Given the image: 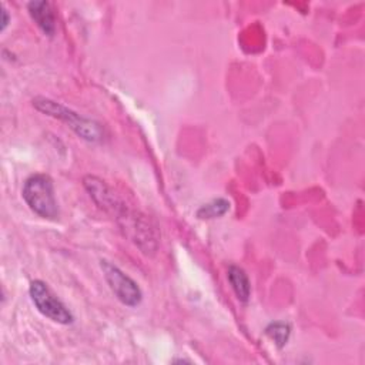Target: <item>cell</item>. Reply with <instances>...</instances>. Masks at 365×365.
<instances>
[{
  "instance_id": "obj_1",
  "label": "cell",
  "mask_w": 365,
  "mask_h": 365,
  "mask_svg": "<svg viewBox=\"0 0 365 365\" xmlns=\"http://www.w3.org/2000/svg\"><path fill=\"white\" fill-rule=\"evenodd\" d=\"M33 107L43 114H47L50 117L61 120L63 123L67 124V127H70L83 140L97 143L103 138V130L98 123H96L94 120H90L84 115H80L78 113L73 111L71 108H68L51 98L36 97V98H33Z\"/></svg>"
},
{
  "instance_id": "obj_2",
  "label": "cell",
  "mask_w": 365,
  "mask_h": 365,
  "mask_svg": "<svg viewBox=\"0 0 365 365\" xmlns=\"http://www.w3.org/2000/svg\"><path fill=\"white\" fill-rule=\"evenodd\" d=\"M21 195L29 208L38 217L47 220H56L58 217L53 180L47 174L30 175L24 181Z\"/></svg>"
},
{
  "instance_id": "obj_3",
  "label": "cell",
  "mask_w": 365,
  "mask_h": 365,
  "mask_svg": "<svg viewBox=\"0 0 365 365\" xmlns=\"http://www.w3.org/2000/svg\"><path fill=\"white\" fill-rule=\"evenodd\" d=\"M29 294L31 302L37 308V311L57 324H71L73 314L70 309L54 295V292L48 288V285L41 279H34L30 284Z\"/></svg>"
},
{
  "instance_id": "obj_4",
  "label": "cell",
  "mask_w": 365,
  "mask_h": 365,
  "mask_svg": "<svg viewBox=\"0 0 365 365\" xmlns=\"http://www.w3.org/2000/svg\"><path fill=\"white\" fill-rule=\"evenodd\" d=\"M100 267L110 289L121 304L133 308L141 302L143 292L133 278L107 259H101Z\"/></svg>"
},
{
  "instance_id": "obj_5",
  "label": "cell",
  "mask_w": 365,
  "mask_h": 365,
  "mask_svg": "<svg viewBox=\"0 0 365 365\" xmlns=\"http://www.w3.org/2000/svg\"><path fill=\"white\" fill-rule=\"evenodd\" d=\"M124 234L144 252L151 254L157 250V237L150 222L127 207L115 217Z\"/></svg>"
},
{
  "instance_id": "obj_6",
  "label": "cell",
  "mask_w": 365,
  "mask_h": 365,
  "mask_svg": "<svg viewBox=\"0 0 365 365\" xmlns=\"http://www.w3.org/2000/svg\"><path fill=\"white\" fill-rule=\"evenodd\" d=\"M84 188L88 191L93 201L110 214H115V217L125 208L123 200L98 177L96 175H86L83 178Z\"/></svg>"
},
{
  "instance_id": "obj_7",
  "label": "cell",
  "mask_w": 365,
  "mask_h": 365,
  "mask_svg": "<svg viewBox=\"0 0 365 365\" xmlns=\"http://www.w3.org/2000/svg\"><path fill=\"white\" fill-rule=\"evenodd\" d=\"M27 10L37 27L47 36H53L56 31V17L47 1H30Z\"/></svg>"
},
{
  "instance_id": "obj_8",
  "label": "cell",
  "mask_w": 365,
  "mask_h": 365,
  "mask_svg": "<svg viewBox=\"0 0 365 365\" xmlns=\"http://www.w3.org/2000/svg\"><path fill=\"white\" fill-rule=\"evenodd\" d=\"M227 278H228L237 298L241 302H247L251 295V285H250V279H248L245 271L237 265H230V268L227 271Z\"/></svg>"
},
{
  "instance_id": "obj_9",
  "label": "cell",
  "mask_w": 365,
  "mask_h": 365,
  "mask_svg": "<svg viewBox=\"0 0 365 365\" xmlns=\"http://www.w3.org/2000/svg\"><path fill=\"white\" fill-rule=\"evenodd\" d=\"M228 208H230V202L227 200L217 198V200H212L208 204H204L197 211V215L200 218H217V217L224 215L228 211Z\"/></svg>"
},
{
  "instance_id": "obj_10",
  "label": "cell",
  "mask_w": 365,
  "mask_h": 365,
  "mask_svg": "<svg viewBox=\"0 0 365 365\" xmlns=\"http://www.w3.org/2000/svg\"><path fill=\"white\" fill-rule=\"evenodd\" d=\"M289 325L285 322H271L265 328V334L275 342L278 348H282L289 338Z\"/></svg>"
},
{
  "instance_id": "obj_11",
  "label": "cell",
  "mask_w": 365,
  "mask_h": 365,
  "mask_svg": "<svg viewBox=\"0 0 365 365\" xmlns=\"http://www.w3.org/2000/svg\"><path fill=\"white\" fill-rule=\"evenodd\" d=\"M1 14H3V20H1V30H4V29H6V26H7V23H9V14H7V10H6V9H3V10H1Z\"/></svg>"
}]
</instances>
